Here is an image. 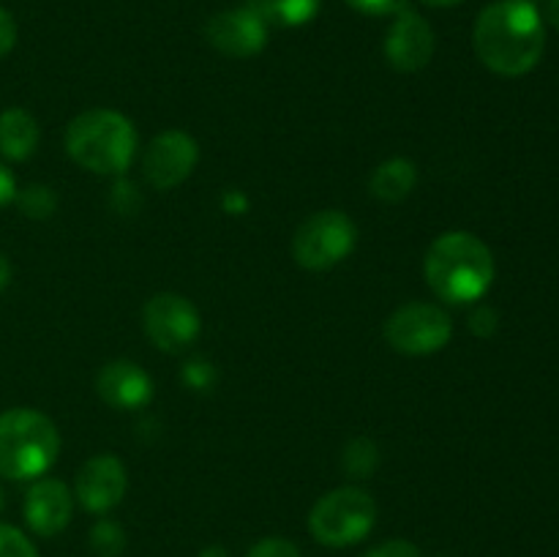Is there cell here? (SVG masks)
I'll use <instances>...</instances> for the list:
<instances>
[{"label":"cell","instance_id":"cell-13","mask_svg":"<svg viewBox=\"0 0 559 557\" xmlns=\"http://www.w3.org/2000/svg\"><path fill=\"white\" fill-rule=\"evenodd\" d=\"M74 513V495L58 478H41L25 497V522L36 535L52 538L63 533Z\"/></svg>","mask_w":559,"mask_h":557},{"label":"cell","instance_id":"cell-17","mask_svg":"<svg viewBox=\"0 0 559 557\" xmlns=\"http://www.w3.org/2000/svg\"><path fill=\"white\" fill-rule=\"evenodd\" d=\"M267 9V16L287 27L306 25L317 16L322 0H262Z\"/></svg>","mask_w":559,"mask_h":557},{"label":"cell","instance_id":"cell-5","mask_svg":"<svg viewBox=\"0 0 559 557\" xmlns=\"http://www.w3.org/2000/svg\"><path fill=\"white\" fill-rule=\"evenodd\" d=\"M377 522V506L369 491L358 486H338L314 502L309 513V530L314 541L333 546H353L371 533Z\"/></svg>","mask_w":559,"mask_h":557},{"label":"cell","instance_id":"cell-3","mask_svg":"<svg viewBox=\"0 0 559 557\" xmlns=\"http://www.w3.org/2000/svg\"><path fill=\"white\" fill-rule=\"evenodd\" d=\"M136 129L123 112L87 109L66 129V151L82 169L96 175H120L136 153Z\"/></svg>","mask_w":559,"mask_h":557},{"label":"cell","instance_id":"cell-26","mask_svg":"<svg viewBox=\"0 0 559 557\" xmlns=\"http://www.w3.org/2000/svg\"><path fill=\"white\" fill-rule=\"evenodd\" d=\"M11 200H16V180L14 175L9 173V167L0 164V208L9 205Z\"/></svg>","mask_w":559,"mask_h":557},{"label":"cell","instance_id":"cell-30","mask_svg":"<svg viewBox=\"0 0 559 557\" xmlns=\"http://www.w3.org/2000/svg\"><path fill=\"white\" fill-rule=\"evenodd\" d=\"M549 20L559 31V0H549Z\"/></svg>","mask_w":559,"mask_h":557},{"label":"cell","instance_id":"cell-2","mask_svg":"<svg viewBox=\"0 0 559 557\" xmlns=\"http://www.w3.org/2000/svg\"><path fill=\"white\" fill-rule=\"evenodd\" d=\"M491 249L473 233L453 229L442 233L429 246L424 260V276L431 293L445 304H475L489 293L495 282Z\"/></svg>","mask_w":559,"mask_h":557},{"label":"cell","instance_id":"cell-29","mask_svg":"<svg viewBox=\"0 0 559 557\" xmlns=\"http://www.w3.org/2000/svg\"><path fill=\"white\" fill-rule=\"evenodd\" d=\"M200 557H229V552L216 544V546H205V549L200 552Z\"/></svg>","mask_w":559,"mask_h":557},{"label":"cell","instance_id":"cell-1","mask_svg":"<svg viewBox=\"0 0 559 557\" xmlns=\"http://www.w3.org/2000/svg\"><path fill=\"white\" fill-rule=\"evenodd\" d=\"M473 47L489 71L500 76H522L544 58V20L530 0H497L475 20Z\"/></svg>","mask_w":559,"mask_h":557},{"label":"cell","instance_id":"cell-27","mask_svg":"<svg viewBox=\"0 0 559 557\" xmlns=\"http://www.w3.org/2000/svg\"><path fill=\"white\" fill-rule=\"evenodd\" d=\"M9 282H11V262L5 260V254H0V293L9 287Z\"/></svg>","mask_w":559,"mask_h":557},{"label":"cell","instance_id":"cell-9","mask_svg":"<svg viewBox=\"0 0 559 557\" xmlns=\"http://www.w3.org/2000/svg\"><path fill=\"white\" fill-rule=\"evenodd\" d=\"M142 325L147 339L162 353H183L200 336V311L178 293H158L142 309Z\"/></svg>","mask_w":559,"mask_h":557},{"label":"cell","instance_id":"cell-19","mask_svg":"<svg viewBox=\"0 0 559 557\" xmlns=\"http://www.w3.org/2000/svg\"><path fill=\"white\" fill-rule=\"evenodd\" d=\"M16 202H20L22 213L31 218L52 216L55 205H58V200H55V194L49 186H27L25 191H20V194H16Z\"/></svg>","mask_w":559,"mask_h":557},{"label":"cell","instance_id":"cell-18","mask_svg":"<svg viewBox=\"0 0 559 557\" xmlns=\"http://www.w3.org/2000/svg\"><path fill=\"white\" fill-rule=\"evenodd\" d=\"M377 459H380V451H377L374 442L366 440V437H358L344 451V470L353 478H369L377 467Z\"/></svg>","mask_w":559,"mask_h":557},{"label":"cell","instance_id":"cell-21","mask_svg":"<svg viewBox=\"0 0 559 557\" xmlns=\"http://www.w3.org/2000/svg\"><path fill=\"white\" fill-rule=\"evenodd\" d=\"M0 557H38V552L22 530L0 524Z\"/></svg>","mask_w":559,"mask_h":557},{"label":"cell","instance_id":"cell-23","mask_svg":"<svg viewBox=\"0 0 559 557\" xmlns=\"http://www.w3.org/2000/svg\"><path fill=\"white\" fill-rule=\"evenodd\" d=\"M347 5H353L360 14L391 16L399 14L402 9H407V0H347Z\"/></svg>","mask_w":559,"mask_h":557},{"label":"cell","instance_id":"cell-16","mask_svg":"<svg viewBox=\"0 0 559 557\" xmlns=\"http://www.w3.org/2000/svg\"><path fill=\"white\" fill-rule=\"evenodd\" d=\"M418 183V169L409 158H388L374 169L369 180V189L382 202H402L413 194Z\"/></svg>","mask_w":559,"mask_h":557},{"label":"cell","instance_id":"cell-14","mask_svg":"<svg viewBox=\"0 0 559 557\" xmlns=\"http://www.w3.org/2000/svg\"><path fill=\"white\" fill-rule=\"evenodd\" d=\"M96 393L115 410H140L153 399V380L134 360H112L96 375Z\"/></svg>","mask_w":559,"mask_h":557},{"label":"cell","instance_id":"cell-12","mask_svg":"<svg viewBox=\"0 0 559 557\" xmlns=\"http://www.w3.org/2000/svg\"><path fill=\"white\" fill-rule=\"evenodd\" d=\"M435 31L413 9H402L385 36V58L396 71L413 74L429 66L435 55Z\"/></svg>","mask_w":559,"mask_h":557},{"label":"cell","instance_id":"cell-4","mask_svg":"<svg viewBox=\"0 0 559 557\" xmlns=\"http://www.w3.org/2000/svg\"><path fill=\"white\" fill-rule=\"evenodd\" d=\"M60 453V431L52 418L33 407L0 413V475L33 481L47 473Z\"/></svg>","mask_w":559,"mask_h":557},{"label":"cell","instance_id":"cell-7","mask_svg":"<svg viewBox=\"0 0 559 557\" xmlns=\"http://www.w3.org/2000/svg\"><path fill=\"white\" fill-rule=\"evenodd\" d=\"M453 336V320L442 306L404 304L388 317L385 339L402 355H431L440 353Z\"/></svg>","mask_w":559,"mask_h":557},{"label":"cell","instance_id":"cell-31","mask_svg":"<svg viewBox=\"0 0 559 557\" xmlns=\"http://www.w3.org/2000/svg\"><path fill=\"white\" fill-rule=\"evenodd\" d=\"M0 511H3V495H0Z\"/></svg>","mask_w":559,"mask_h":557},{"label":"cell","instance_id":"cell-24","mask_svg":"<svg viewBox=\"0 0 559 557\" xmlns=\"http://www.w3.org/2000/svg\"><path fill=\"white\" fill-rule=\"evenodd\" d=\"M364 557H424V555H420L418 546L409 544V541L393 538V541H385V544L374 546V549H369Z\"/></svg>","mask_w":559,"mask_h":557},{"label":"cell","instance_id":"cell-10","mask_svg":"<svg viewBox=\"0 0 559 557\" xmlns=\"http://www.w3.org/2000/svg\"><path fill=\"white\" fill-rule=\"evenodd\" d=\"M197 158H200V147H197L194 137L180 129H169L153 137L145 158H142V169L153 189L167 191L183 183L194 173Z\"/></svg>","mask_w":559,"mask_h":557},{"label":"cell","instance_id":"cell-28","mask_svg":"<svg viewBox=\"0 0 559 557\" xmlns=\"http://www.w3.org/2000/svg\"><path fill=\"white\" fill-rule=\"evenodd\" d=\"M424 5H431V9H451V5L464 3V0H420Z\"/></svg>","mask_w":559,"mask_h":557},{"label":"cell","instance_id":"cell-22","mask_svg":"<svg viewBox=\"0 0 559 557\" xmlns=\"http://www.w3.org/2000/svg\"><path fill=\"white\" fill-rule=\"evenodd\" d=\"M246 557H300L298 546L287 538H262L254 544Z\"/></svg>","mask_w":559,"mask_h":557},{"label":"cell","instance_id":"cell-25","mask_svg":"<svg viewBox=\"0 0 559 557\" xmlns=\"http://www.w3.org/2000/svg\"><path fill=\"white\" fill-rule=\"evenodd\" d=\"M14 44H16V22L14 16H11V11L0 5V58H5V55L11 52Z\"/></svg>","mask_w":559,"mask_h":557},{"label":"cell","instance_id":"cell-15","mask_svg":"<svg viewBox=\"0 0 559 557\" xmlns=\"http://www.w3.org/2000/svg\"><path fill=\"white\" fill-rule=\"evenodd\" d=\"M38 131L36 118L27 109L11 107L0 115V153L11 162H25L36 153L38 147Z\"/></svg>","mask_w":559,"mask_h":557},{"label":"cell","instance_id":"cell-6","mask_svg":"<svg viewBox=\"0 0 559 557\" xmlns=\"http://www.w3.org/2000/svg\"><path fill=\"white\" fill-rule=\"evenodd\" d=\"M358 227L344 211L311 213L293 238V257L306 271H328L353 254Z\"/></svg>","mask_w":559,"mask_h":557},{"label":"cell","instance_id":"cell-20","mask_svg":"<svg viewBox=\"0 0 559 557\" xmlns=\"http://www.w3.org/2000/svg\"><path fill=\"white\" fill-rule=\"evenodd\" d=\"M91 546L98 557H118L126 546V535L120 524L109 522V519L98 522L91 533Z\"/></svg>","mask_w":559,"mask_h":557},{"label":"cell","instance_id":"cell-11","mask_svg":"<svg viewBox=\"0 0 559 557\" xmlns=\"http://www.w3.org/2000/svg\"><path fill=\"white\" fill-rule=\"evenodd\" d=\"M126 489H129V475H126L123 462L112 453H98L87 459L74 481V497L91 513H107L123 500Z\"/></svg>","mask_w":559,"mask_h":557},{"label":"cell","instance_id":"cell-8","mask_svg":"<svg viewBox=\"0 0 559 557\" xmlns=\"http://www.w3.org/2000/svg\"><path fill=\"white\" fill-rule=\"evenodd\" d=\"M267 9L262 0H246L243 5L218 11L205 25V36L213 47L229 58H251L267 44Z\"/></svg>","mask_w":559,"mask_h":557}]
</instances>
